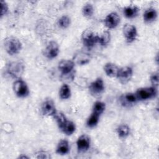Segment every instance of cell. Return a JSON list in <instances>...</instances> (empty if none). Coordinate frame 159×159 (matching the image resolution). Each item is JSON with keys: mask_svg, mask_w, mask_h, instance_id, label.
I'll use <instances>...</instances> for the list:
<instances>
[{"mask_svg": "<svg viewBox=\"0 0 159 159\" xmlns=\"http://www.w3.org/2000/svg\"><path fill=\"white\" fill-rule=\"evenodd\" d=\"M123 33L127 41L129 43L135 40L137 34L135 27L130 24H125L124 26Z\"/></svg>", "mask_w": 159, "mask_h": 159, "instance_id": "30bf717a", "label": "cell"}, {"mask_svg": "<svg viewBox=\"0 0 159 159\" xmlns=\"http://www.w3.org/2000/svg\"><path fill=\"white\" fill-rule=\"evenodd\" d=\"M106 106L105 104L101 101H96L93 106V112H94L99 116L104 112Z\"/></svg>", "mask_w": 159, "mask_h": 159, "instance_id": "7402d4cb", "label": "cell"}, {"mask_svg": "<svg viewBox=\"0 0 159 159\" xmlns=\"http://www.w3.org/2000/svg\"><path fill=\"white\" fill-rule=\"evenodd\" d=\"M42 114L47 116H54L56 111V108L53 101L52 99L45 100L42 104Z\"/></svg>", "mask_w": 159, "mask_h": 159, "instance_id": "8fae6325", "label": "cell"}, {"mask_svg": "<svg viewBox=\"0 0 159 159\" xmlns=\"http://www.w3.org/2000/svg\"><path fill=\"white\" fill-rule=\"evenodd\" d=\"M76 145L80 152H84L89 148L90 139L86 135H82L78 139Z\"/></svg>", "mask_w": 159, "mask_h": 159, "instance_id": "4fadbf2b", "label": "cell"}, {"mask_svg": "<svg viewBox=\"0 0 159 159\" xmlns=\"http://www.w3.org/2000/svg\"><path fill=\"white\" fill-rule=\"evenodd\" d=\"M139 9L135 6H129L124 8V13L126 17L132 19L136 17L139 13Z\"/></svg>", "mask_w": 159, "mask_h": 159, "instance_id": "2e32d148", "label": "cell"}, {"mask_svg": "<svg viewBox=\"0 0 159 159\" xmlns=\"http://www.w3.org/2000/svg\"><path fill=\"white\" fill-rule=\"evenodd\" d=\"M124 99L127 103H135L138 100L135 94L133 93H127L124 96Z\"/></svg>", "mask_w": 159, "mask_h": 159, "instance_id": "83f0119b", "label": "cell"}, {"mask_svg": "<svg viewBox=\"0 0 159 159\" xmlns=\"http://www.w3.org/2000/svg\"><path fill=\"white\" fill-rule=\"evenodd\" d=\"M8 11V6L7 4L4 1H1V17H2L3 16H4Z\"/></svg>", "mask_w": 159, "mask_h": 159, "instance_id": "f1b7e54d", "label": "cell"}, {"mask_svg": "<svg viewBox=\"0 0 159 159\" xmlns=\"http://www.w3.org/2000/svg\"><path fill=\"white\" fill-rule=\"evenodd\" d=\"M24 70V65L20 61L11 62L6 68L7 74L13 78H17L20 76L22 74Z\"/></svg>", "mask_w": 159, "mask_h": 159, "instance_id": "277c9868", "label": "cell"}, {"mask_svg": "<svg viewBox=\"0 0 159 159\" xmlns=\"http://www.w3.org/2000/svg\"><path fill=\"white\" fill-rule=\"evenodd\" d=\"M157 91L155 87H150L139 89L135 95L138 100H147L154 98L157 95Z\"/></svg>", "mask_w": 159, "mask_h": 159, "instance_id": "8992f818", "label": "cell"}, {"mask_svg": "<svg viewBox=\"0 0 159 159\" xmlns=\"http://www.w3.org/2000/svg\"><path fill=\"white\" fill-rule=\"evenodd\" d=\"M82 41L85 47L90 48L99 42V36L91 29H87L82 34Z\"/></svg>", "mask_w": 159, "mask_h": 159, "instance_id": "3957f363", "label": "cell"}, {"mask_svg": "<svg viewBox=\"0 0 159 159\" xmlns=\"http://www.w3.org/2000/svg\"><path fill=\"white\" fill-rule=\"evenodd\" d=\"M132 73L133 71L132 68L129 66H124L119 69L116 76L122 84H125L130 80L132 76Z\"/></svg>", "mask_w": 159, "mask_h": 159, "instance_id": "52a82bcc", "label": "cell"}, {"mask_svg": "<svg viewBox=\"0 0 159 159\" xmlns=\"http://www.w3.org/2000/svg\"><path fill=\"white\" fill-rule=\"evenodd\" d=\"M70 24V19L66 16H62L58 20V24L62 28H66L67 27L69 26Z\"/></svg>", "mask_w": 159, "mask_h": 159, "instance_id": "4316f807", "label": "cell"}, {"mask_svg": "<svg viewBox=\"0 0 159 159\" xmlns=\"http://www.w3.org/2000/svg\"><path fill=\"white\" fill-rule=\"evenodd\" d=\"M75 63L69 60H61L58 64V69L61 73V78L65 81L72 80L75 76Z\"/></svg>", "mask_w": 159, "mask_h": 159, "instance_id": "6da1fadb", "label": "cell"}, {"mask_svg": "<svg viewBox=\"0 0 159 159\" xmlns=\"http://www.w3.org/2000/svg\"><path fill=\"white\" fill-rule=\"evenodd\" d=\"M59 94H60V98L63 99H66L69 98L71 95V91L68 85L66 84H63L60 89Z\"/></svg>", "mask_w": 159, "mask_h": 159, "instance_id": "ffe728a7", "label": "cell"}, {"mask_svg": "<svg viewBox=\"0 0 159 159\" xmlns=\"http://www.w3.org/2000/svg\"><path fill=\"white\" fill-rule=\"evenodd\" d=\"M59 53V46L54 41L50 42L44 50V55L48 58L52 59L55 58Z\"/></svg>", "mask_w": 159, "mask_h": 159, "instance_id": "9c48e42d", "label": "cell"}, {"mask_svg": "<svg viewBox=\"0 0 159 159\" xmlns=\"http://www.w3.org/2000/svg\"><path fill=\"white\" fill-rule=\"evenodd\" d=\"M111 39V35L110 33L107 31L104 32L101 36H99V43L102 46H106L107 45Z\"/></svg>", "mask_w": 159, "mask_h": 159, "instance_id": "44dd1931", "label": "cell"}, {"mask_svg": "<svg viewBox=\"0 0 159 159\" xmlns=\"http://www.w3.org/2000/svg\"><path fill=\"white\" fill-rule=\"evenodd\" d=\"M37 158H50L49 153L45 151H40L39 153H37Z\"/></svg>", "mask_w": 159, "mask_h": 159, "instance_id": "4dcf8cb0", "label": "cell"}, {"mask_svg": "<svg viewBox=\"0 0 159 159\" xmlns=\"http://www.w3.org/2000/svg\"><path fill=\"white\" fill-rule=\"evenodd\" d=\"M119 136L121 138L126 137L130 133V129L126 125H121L117 129Z\"/></svg>", "mask_w": 159, "mask_h": 159, "instance_id": "d4e9b609", "label": "cell"}, {"mask_svg": "<svg viewBox=\"0 0 159 159\" xmlns=\"http://www.w3.org/2000/svg\"><path fill=\"white\" fill-rule=\"evenodd\" d=\"M89 89L90 93L94 96L101 94L104 90V85L102 80L101 78H97L90 84Z\"/></svg>", "mask_w": 159, "mask_h": 159, "instance_id": "ba28073f", "label": "cell"}, {"mask_svg": "<svg viewBox=\"0 0 159 159\" xmlns=\"http://www.w3.org/2000/svg\"><path fill=\"white\" fill-rule=\"evenodd\" d=\"M99 115L93 112L87 120V125L89 127H94L97 125L99 121Z\"/></svg>", "mask_w": 159, "mask_h": 159, "instance_id": "cb8c5ba5", "label": "cell"}, {"mask_svg": "<svg viewBox=\"0 0 159 159\" xmlns=\"http://www.w3.org/2000/svg\"><path fill=\"white\" fill-rule=\"evenodd\" d=\"M104 70L106 74L108 76L114 77L117 76L119 68L115 64L112 63H107L105 65Z\"/></svg>", "mask_w": 159, "mask_h": 159, "instance_id": "9a60e30c", "label": "cell"}, {"mask_svg": "<svg viewBox=\"0 0 159 159\" xmlns=\"http://www.w3.org/2000/svg\"><path fill=\"white\" fill-rule=\"evenodd\" d=\"M13 89L15 94L19 98H24L29 93V88L22 80L19 79L15 81L13 84Z\"/></svg>", "mask_w": 159, "mask_h": 159, "instance_id": "5b68a950", "label": "cell"}, {"mask_svg": "<svg viewBox=\"0 0 159 159\" xmlns=\"http://www.w3.org/2000/svg\"><path fill=\"white\" fill-rule=\"evenodd\" d=\"M150 81L153 87H157L158 85V73H153L150 77Z\"/></svg>", "mask_w": 159, "mask_h": 159, "instance_id": "f546056e", "label": "cell"}, {"mask_svg": "<svg viewBox=\"0 0 159 159\" xmlns=\"http://www.w3.org/2000/svg\"><path fill=\"white\" fill-rule=\"evenodd\" d=\"M70 146L68 142L66 140H61L58 144L57 153L60 155H65L69 152Z\"/></svg>", "mask_w": 159, "mask_h": 159, "instance_id": "e0dca14e", "label": "cell"}, {"mask_svg": "<svg viewBox=\"0 0 159 159\" xmlns=\"http://www.w3.org/2000/svg\"><path fill=\"white\" fill-rule=\"evenodd\" d=\"M75 129L76 127L75 124L73 122L67 120V121L63 126V127L61 129V130L66 135H70L75 131Z\"/></svg>", "mask_w": 159, "mask_h": 159, "instance_id": "d6986e66", "label": "cell"}, {"mask_svg": "<svg viewBox=\"0 0 159 159\" xmlns=\"http://www.w3.org/2000/svg\"><path fill=\"white\" fill-rule=\"evenodd\" d=\"M4 46L7 53L11 55L18 53L22 48L20 42L14 37H9L4 39Z\"/></svg>", "mask_w": 159, "mask_h": 159, "instance_id": "7a4b0ae2", "label": "cell"}, {"mask_svg": "<svg viewBox=\"0 0 159 159\" xmlns=\"http://www.w3.org/2000/svg\"><path fill=\"white\" fill-rule=\"evenodd\" d=\"M120 22V18L116 12H111L109 14L105 20L104 23L109 29H114L117 26Z\"/></svg>", "mask_w": 159, "mask_h": 159, "instance_id": "7c38bea8", "label": "cell"}, {"mask_svg": "<svg viewBox=\"0 0 159 159\" xmlns=\"http://www.w3.org/2000/svg\"><path fill=\"white\" fill-rule=\"evenodd\" d=\"M157 16V13L155 9L150 8L146 10L143 14V19L146 22H150L154 20Z\"/></svg>", "mask_w": 159, "mask_h": 159, "instance_id": "ac0fdd59", "label": "cell"}, {"mask_svg": "<svg viewBox=\"0 0 159 159\" xmlns=\"http://www.w3.org/2000/svg\"><path fill=\"white\" fill-rule=\"evenodd\" d=\"M74 61L78 65H83L88 63L91 59V56L89 53L84 52H78L74 56Z\"/></svg>", "mask_w": 159, "mask_h": 159, "instance_id": "5bb4252c", "label": "cell"}, {"mask_svg": "<svg viewBox=\"0 0 159 159\" xmlns=\"http://www.w3.org/2000/svg\"><path fill=\"white\" fill-rule=\"evenodd\" d=\"M82 12H83V14L84 16H86L87 17H91L92 15L93 14V12H94V9H93V6L91 4H86L83 7Z\"/></svg>", "mask_w": 159, "mask_h": 159, "instance_id": "484cf974", "label": "cell"}, {"mask_svg": "<svg viewBox=\"0 0 159 159\" xmlns=\"http://www.w3.org/2000/svg\"><path fill=\"white\" fill-rule=\"evenodd\" d=\"M54 117L57 120V122L58 124V125L59 128L61 129L63 126L65 125L66 122L67 121L66 118L64 116V114L61 112H56L54 115Z\"/></svg>", "mask_w": 159, "mask_h": 159, "instance_id": "603a6c76", "label": "cell"}]
</instances>
